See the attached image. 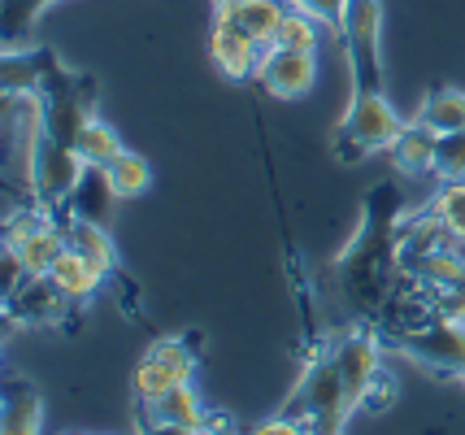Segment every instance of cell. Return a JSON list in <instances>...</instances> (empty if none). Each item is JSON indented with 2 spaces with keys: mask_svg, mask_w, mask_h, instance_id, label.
I'll use <instances>...</instances> for the list:
<instances>
[{
  "mask_svg": "<svg viewBox=\"0 0 465 435\" xmlns=\"http://www.w3.org/2000/svg\"><path fill=\"white\" fill-rule=\"evenodd\" d=\"M383 379V340L374 322H352L348 331L322 340L301 366L279 414L296 418L309 435H344L348 418L365 410L370 388Z\"/></svg>",
  "mask_w": 465,
  "mask_h": 435,
  "instance_id": "6da1fadb",
  "label": "cell"
},
{
  "mask_svg": "<svg viewBox=\"0 0 465 435\" xmlns=\"http://www.w3.org/2000/svg\"><path fill=\"white\" fill-rule=\"evenodd\" d=\"M401 222H405V196L396 183H379L365 201L361 227L340 252V283L361 322H379L391 301L401 270Z\"/></svg>",
  "mask_w": 465,
  "mask_h": 435,
  "instance_id": "7a4b0ae2",
  "label": "cell"
},
{
  "mask_svg": "<svg viewBox=\"0 0 465 435\" xmlns=\"http://www.w3.org/2000/svg\"><path fill=\"white\" fill-rule=\"evenodd\" d=\"M340 40L348 57V79H352V101L361 104L374 96H387L383 87V0H348Z\"/></svg>",
  "mask_w": 465,
  "mask_h": 435,
  "instance_id": "3957f363",
  "label": "cell"
},
{
  "mask_svg": "<svg viewBox=\"0 0 465 435\" xmlns=\"http://www.w3.org/2000/svg\"><path fill=\"white\" fill-rule=\"evenodd\" d=\"M405 126L409 123L396 114V104L387 101V96H374V101H361V104H348V114L340 118V126H335L331 153H335V162L357 166V162L374 157V153H387V148L401 140V131H405Z\"/></svg>",
  "mask_w": 465,
  "mask_h": 435,
  "instance_id": "277c9868",
  "label": "cell"
},
{
  "mask_svg": "<svg viewBox=\"0 0 465 435\" xmlns=\"http://www.w3.org/2000/svg\"><path fill=\"white\" fill-rule=\"evenodd\" d=\"M383 349L401 352L413 366H426V371L444 374V379H465V322L461 318H435L418 331H401V335H383Z\"/></svg>",
  "mask_w": 465,
  "mask_h": 435,
  "instance_id": "5b68a950",
  "label": "cell"
},
{
  "mask_svg": "<svg viewBox=\"0 0 465 435\" xmlns=\"http://www.w3.org/2000/svg\"><path fill=\"white\" fill-rule=\"evenodd\" d=\"M96 84L92 79H83V74H70V70H61V62L53 65V74L40 84V109H44V131L61 140V144L74 148L79 140V131L92 118H96Z\"/></svg>",
  "mask_w": 465,
  "mask_h": 435,
  "instance_id": "8992f818",
  "label": "cell"
},
{
  "mask_svg": "<svg viewBox=\"0 0 465 435\" xmlns=\"http://www.w3.org/2000/svg\"><path fill=\"white\" fill-rule=\"evenodd\" d=\"M196 366H201V335H157L135 366V396L157 400L162 392L187 383Z\"/></svg>",
  "mask_w": 465,
  "mask_h": 435,
  "instance_id": "52a82bcc",
  "label": "cell"
},
{
  "mask_svg": "<svg viewBox=\"0 0 465 435\" xmlns=\"http://www.w3.org/2000/svg\"><path fill=\"white\" fill-rule=\"evenodd\" d=\"M65 240H70V249H79L92 266L101 270L104 288L118 292L122 310H126V318H135V322H143V310H140V288L122 274V262H118V249H114V240H109V231L101 227V222H92V218H65Z\"/></svg>",
  "mask_w": 465,
  "mask_h": 435,
  "instance_id": "ba28073f",
  "label": "cell"
},
{
  "mask_svg": "<svg viewBox=\"0 0 465 435\" xmlns=\"http://www.w3.org/2000/svg\"><path fill=\"white\" fill-rule=\"evenodd\" d=\"M70 310H79V301H70L48 274H31L14 296H5L9 322H22V327H65Z\"/></svg>",
  "mask_w": 465,
  "mask_h": 435,
  "instance_id": "9c48e42d",
  "label": "cell"
},
{
  "mask_svg": "<svg viewBox=\"0 0 465 435\" xmlns=\"http://www.w3.org/2000/svg\"><path fill=\"white\" fill-rule=\"evenodd\" d=\"M209 53H213L218 70H223L231 84H248V79H257V65H262L265 44L252 40V35H248V31H243L235 18H226V14H213V31H209Z\"/></svg>",
  "mask_w": 465,
  "mask_h": 435,
  "instance_id": "30bf717a",
  "label": "cell"
},
{
  "mask_svg": "<svg viewBox=\"0 0 465 435\" xmlns=\"http://www.w3.org/2000/svg\"><path fill=\"white\" fill-rule=\"evenodd\" d=\"M318 79V65H313V53H296V48H265L262 65H257V84L279 96V101H292V96H304Z\"/></svg>",
  "mask_w": 465,
  "mask_h": 435,
  "instance_id": "8fae6325",
  "label": "cell"
},
{
  "mask_svg": "<svg viewBox=\"0 0 465 435\" xmlns=\"http://www.w3.org/2000/svg\"><path fill=\"white\" fill-rule=\"evenodd\" d=\"M0 435H44V392L31 379L0 383Z\"/></svg>",
  "mask_w": 465,
  "mask_h": 435,
  "instance_id": "7c38bea8",
  "label": "cell"
},
{
  "mask_svg": "<svg viewBox=\"0 0 465 435\" xmlns=\"http://www.w3.org/2000/svg\"><path fill=\"white\" fill-rule=\"evenodd\" d=\"M143 418H157V422H179V427H192V431H204L209 427V410H204L201 392L192 388V379L162 392L157 400H140Z\"/></svg>",
  "mask_w": 465,
  "mask_h": 435,
  "instance_id": "4fadbf2b",
  "label": "cell"
},
{
  "mask_svg": "<svg viewBox=\"0 0 465 435\" xmlns=\"http://www.w3.org/2000/svg\"><path fill=\"white\" fill-rule=\"evenodd\" d=\"M387 157H391V166L401 170V174H435V157H440V135L422 126L418 118L401 131V140L387 148Z\"/></svg>",
  "mask_w": 465,
  "mask_h": 435,
  "instance_id": "5bb4252c",
  "label": "cell"
},
{
  "mask_svg": "<svg viewBox=\"0 0 465 435\" xmlns=\"http://www.w3.org/2000/svg\"><path fill=\"white\" fill-rule=\"evenodd\" d=\"M48 279H53V283H57V288L65 292L70 301H79V305H87V301H92V296L104 288L101 270L92 266V262H87L79 249H65V252H61V262L53 266V274H48Z\"/></svg>",
  "mask_w": 465,
  "mask_h": 435,
  "instance_id": "9a60e30c",
  "label": "cell"
},
{
  "mask_svg": "<svg viewBox=\"0 0 465 435\" xmlns=\"http://www.w3.org/2000/svg\"><path fill=\"white\" fill-rule=\"evenodd\" d=\"M413 118H418L422 126H430L435 135L461 131V126H465V92H461V87H430Z\"/></svg>",
  "mask_w": 465,
  "mask_h": 435,
  "instance_id": "2e32d148",
  "label": "cell"
},
{
  "mask_svg": "<svg viewBox=\"0 0 465 435\" xmlns=\"http://www.w3.org/2000/svg\"><path fill=\"white\" fill-rule=\"evenodd\" d=\"M104 179H109V187H114L118 201H135V196H143V192L153 187V166L143 162L140 153L122 148L118 157L104 166Z\"/></svg>",
  "mask_w": 465,
  "mask_h": 435,
  "instance_id": "e0dca14e",
  "label": "cell"
},
{
  "mask_svg": "<svg viewBox=\"0 0 465 435\" xmlns=\"http://www.w3.org/2000/svg\"><path fill=\"white\" fill-rule=\"evenodd\" d=\"M287 0H243V5H235L226 18H235L252 35V40H262L265 48H270V40H274V31H279V22L287 18Z\"/></svg>",
  "mask_w": 465,
  "mask_h": 435,
  "instance_id": "ac0fdd59",
  "label": "cell"
},
{
  "mask_svg": "<svg viewBox=\"0 0 465 435\" xmlns=\"http://www.w3.org/2000/svg\"><path fill=\"white\" fill-rule=\"evenodd\" d=\"M74 153L83 157V166H92V170H104L114 157L122 153V140H118V131L104 123V118H92V123L79 131V140H74Z\"/></svg>",
  "mask_w": 465,
  "mask_h": 435,
  "instance_id": "d6986e66",
  "label": "cell"
},
{
  "mask_svg": "<svg viewBox=\"0 0 465 435\" xmlns=\"http://www.w3.org/2000/svg\"><path fill=\"white\" fill-rule=\"evenodd\" d=\"M318 40H322V18L292 5L270 44H274V48H296V53H318Z\"/></svg>",
  "mask_w": 465,
  "mask_h": 435,
  "instance_id": "ffe728a7",
  "label": "cell"
},
{
  "mask_svg": "<svg viewBox=\"0 0 465 435\" xmlns=\"http://www.w3.org/2000/svg\"><path fill=\"white\" fill-rule=\"evenodd\" d=\"M426 209H430V213L461 240V252H465V179H448V183H440V192L426 201Z\"/></svg>",
  "mask_w": 465,
  "mask_h": 435,
  "instance_id": "44dd1931",
  "label": "cell"
},
{
  "mask_svg": "<svg viewBox=\"0 0 465 435\" xmlns=\"http://www.w3.org/2000/svg\"><path fill=\"white\" fill-rule=\"evenodd\" d=\"M435 179H465V126L461 131H448L440 135V157H435Z\"/></svg>",
  "mask_w": 465,
  "mask_h": 435,
  "instance_id": "7402d4cb",
  "label": "cell"
},
{
  "mask_svg": "<svg viewBox=\"0 0 465 435\" xmlns=\"http://www.w3.org/2000/svg\"><path fill=\"white\" fill-rule=\"evenodd\" d=\"M248 435H309V427L304 422H296V418H287L274 410V418H265V422H257Z\"/></svg>",
  "mask_w": 465,
  "mask_h": 435,
  "instance_id": "603a6c76",
  "label": "cell"
},
{
  "mask_svg": "<svg viewBox=\"0 0 465 435\" xmlns=\"http://www.w3.org/2000/svg\"><path fill=\"white\" fill-rule=\"evenodd\" d=\"M135 431L140 435H201L192 431V427H179V422H157V418H135Z\"/></svg>",
  "mask_w": 465,
  "mask_h": 435,
  "instance_id": "cb8c5ba5",
  "label": "cell"
},
{
  "mask_svg": "<svg viewBox=\"0 0 465 435\" xmlns=\"http://www.w3.org/2000/svg\"><path fill=\"white\" fill-rule=\"evenodd\" d=\"M235 5H243V0H213V14H231Z\"/></svg>",
  "mask_w": 465,
  "mask_h": 435,
  "instance_id": "d4e9b609",
  "label": "cell"
},
{
  "mask_svg": "<svg viewBox=\"0 0 465 435\" xmlns=\"http://www.w3.org/2000/svg\"><path fill=\"white\" fill-rule=\"evenodd\" d=\"M201 435H235L231 427H209V431H201Z\"/></svg>",
  "mask_w": 465,
  "mask_h": 435,
  "instance_id": "484cf974",
  "label": "cell"
},
{
  "mask_svg": "<svg viewBox=\"0 0 465 435\" xmlns=\"http://www.w3.org/2000/svg\"><path fill=\"white\" fill-rule=\"evenodd\" d=\"M287 5H296V9H309V5H313V0H287Z\"/></svg>",
  "mask_w": 465,
  "mask_h": 435,
  "instance_id": "4316f807",
  "label": "cell"
},
{
  "mask_svg": "<svg viewBox=\"0 0 465 435\" xmlns=\"http://www.w3.org/2000/svg\"><path fill=\"white\" fill-rule=\"evenodd\" d=\"M70 435H74V431H70Z\"/></svg>",
  "mask_w": 465,
  "mask_h": 435,
  "instance_id": "83f0119b",
  "label": "cell"
},
{
  "mask_svg": "<svg viewBox=\"0 0 465 435\" xmlns=\"http://www.w3.org/2000/svg\"><path fill=\"white\" fill-rule=\"evenodd\" d=\"M461 383H465V379H461Z\"/></svg>",
  "mask_w": 465,
  "mask_h": 435,
  "instance_id": "f1b7e54d",
  "label": "cell"
}]
</instances>
